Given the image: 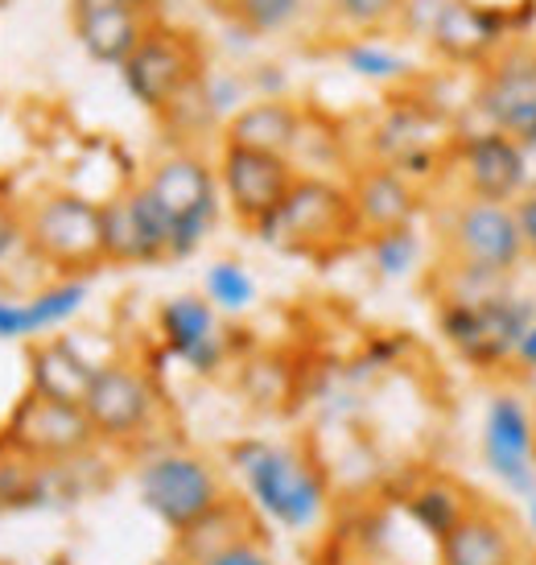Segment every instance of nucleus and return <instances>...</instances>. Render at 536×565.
Returning <instances> with one entry per match:
<instances>
[{"mask_svg":"<svg viewBox=\"0 0 536 565\" xmlns=\"http://www.w3.org/2000/svg\"><path fill=\"white\" fill-rule=\"evenodd\" d=\"M83 413L104 446H137L158 425L161 393L141 363L108 360L95 376Z\"/></svg>","mask_w":536,"mask_h":565,"instance_id":"9b49d317","label":"nucleus"},{"mask_svg":"<svg viewBox=\"0 0 536 565\" xmlns=\"http://www.w3.org/2000/svg\"><path fill=\"white\" fill-rule=\"evenodd\" d=\"M438 565H528L533 550L521 524L500 503L474 500V508L433 545Z\"/></svg>","mask_w":536,"mask_h":565,"instance_id":"a211bd4d","label":"nucleus"},{"mask_svg":"<svg viewBox=\"0 0 536 565\" xmlns=\"http://www.w3.org/2000/svg\"><path fill=\"white\" fill-rule=\"evenodd\" d=\"M528 565H536V553H533V557H528Z\"/></svg>","mask_w":536,"mask_h":565,"instance_id":"a19ab883","label":"nucleus"},{"mask_svg":"<svg viewBox=\"0 0 536 565\" xmlns=\"http://www.w3.org/2000/svg\"><path fill=\"white\" fill-rule=\"evenodd\" d=\"M111 4H149V0H75V9H111Z\"/></svg>","mask_w":536,"mask_h":565,"instance_id":"4c0bfd02","label":"nucleus"},{"mask_svg":"<svg viewBox=\"0 0 536 565\" xmlns=\"http://www.w3.org/2000/svg\"><path fill=\"white\" fill-rule=\"evenodd\" d=\"M516 223H521V239H524V260H536V186H528L516 199Z\"/></svg>","mask_w":536,"mask_h":565,"instance_id":"473e14b6","label":"nucleus"},{"mask_svg":"<svg viewBox=\"0 0 536 565\" xmlns=\"http://www.w3.org/2000/svg\"><path fill=\"white\" fill-rule=\"evenodd\" d=\"M479 458H483L491 483L500 487L507 500L521 503L524 495L536 491V413L512 380L504 388H495L483 405Z\"/></svg>","mask_w":536,"mask_h":565,"instance_id":"1a4fd4ad","label":"nucleus"},{"mask_svg":"<svg viewBox=\"0 0 536 565\" xmlns=\"http://www.w3.org/2000/svg\"><path fill=\"white\" fill-rule=\"evenodd\" d=\"M521 524H524V541H528V550L536 553V491L521 500Z\"/></svg>","mask_w":536,"mask_h":565,"instance_id":"c9c22d12","label":"nucleus"},{"mask_svg":"<svg viewBox=\"0 0 536 565\" xmlns=\"http://www.w3.org/2000/svg\"><path fill=\"white\" fill-rule=\"evenodd\" d=\"M521 372H536V318L528 322V330L516 343V355H512V376H521Z\"/></svg>","mask_w":536,"mask_h":565,"instance_id":"72a5a7b5","label":"nucleus"},{"mask_svg":"<svg viewBox=\"0 0 536 565\" xmlns=\"http://www.w3.org/2000/svg\"><path fill=\"white\" fill-rule=\"evenodd\" d=\"M474 111L483 128L504 132L524 153L536 149V42L533 38H507L504 46L479 66Z\"/></svg>","mask_w":536,"mask_h":565,"instance_id":"6e6552de","label":"nucleus"},{"mask_svg":"<svg viewBox=\"0 0 536 565\" xmlns=\"http://www.w3.org/2000/svg\"><path fill=\"white\" fill-rule=\"evenodd\" d=\"M158 334L165 351L186 363L190 372H199V376L219 372L223 363H227V351H232L223 315L203 294H178V298L161 301Z\"/></svg>","mask_w":536,"mask_h":565,"instance_id":"f3484780","label":"nucleus"},{"mask_svg":"<svg viewBox=\"0 0 536 565\" xmlns=\"http://www.w3.org/2000/svg\"><path fill=\"white\" fill-rule=\"evenodd\" d=\"M13 339H37L30 298H0V343Z\"/></svg>","mask_w":536,"mask_h":565,"instance_id":"7c9ffc66","label":"nucleus"},{"mask_svg":"<svg viewBox=\"0 0 536 565\" xmlns=\"http://www.w3.org/2000/svg\"><path fill=\"white\" fill-rule=\"evenodd\" d=\"M442 260L495 273V277H516V268L524 265L516 206L458 194V203H450L442 223Z\"/></svg>","mask_w":536,"mask_h":565,"instance_id":"9d476101","label":"nucleus"},{"mask_svg":"<svg viewBox=\"0 0 536 565\" xmlns=\"http://www.w3.org/2000/svg\"><path fill=\"white\" fill-rule=\"evenodd\" d=\"M343 66H347L351 75H360L367 83H384V87H393V83H405L412 75L409 58L393 50L388 42H376V38H360V42H347L343 46Z\"/></svg>","mask_w":536,"mask_h":565,"instance_id":"bb28decb","label":"nucleus"},{"mask_svg":"<svg viewBox=\"0 0 536 565\" xmlns=\"http://www.w3.org/2000/svg\"><path fill=\"white\" fill-rule=\"evenodd\" d=\"M137 495L144 512L178 536L199 524L211 508H219L227 500V487L211 458L182 446H158L144 450L137 462Z\"/></svg>","mask_w":536,"mask_h":565,"instance_id":"20e7f679","label":"nucleus"},{"mask_svg":"<svg viewBox=\"0 0 536 565\" xmlns=\"http://www.w3.org/2000/svg\"><path fill=\"white\" fill-rule=\"evenodd\" d=\"M25 248L63 277H87L104 265V206L79 190H50L21 215Z\"/></svg>","mask_w":536,"mask_h":565,"instance_id":"423d86ee","label":"nucleus"},{"mask_svg":"<svg viewBox=\"0 0 536 565\" xmlns=\"http://www.w3.org/2000/svg\"><path fill=\"white\" fill-rule=\"evenodd\" d=\"M244 536H256V512L244 500L227 495L219 508H211L199 524H190L186 533L174 536V553H182L186 562L203 565L206 557H215L219 550L236 545Z\"/></svg>","mask_w":536,"mask_h":565,"instance_id":"393cba45","label":"nucleus"},{"mask_svg":"<svg viewBox=\"0 0 536 565\" xmlns=\"http://www.w3.org/2000/svg\"><path fill=\"white\" fill-rule=\"evenodd\" d=\"M347 194L363 239L412 227V220L426 206V194H421V186L412 182L409 173L393 170V166H379V161H367L363 170L351 173Z\"/></svg>","mask_w":536,"mask_h":565,"instance_id":"6ab92c4d","label":"nucleus"},{"mask_svg":"<svg viewBox=\"0 0 536 565\" xmlns=\"http://www.w3.org/2000/svg\"><path fill=\"white\" fill-rule=\"evenodd\" d=\"M426 46L446 58V63H462V66H483L504 46L500 38V25L495 17L483 13L471 0H442L438 17L429 21L426 30Z\"/></svg>","mask_w":536,"mask_h":565,"instance_id":"4be33fe9","label":"nucleus"},{"mask_svg":"<svg viewBox=\"0 0 536 565\" xmlns=\"http://www.w3.org/2000/svg\"><path fill=\"white\" fill-rule=\"evenodd\" d=\"M454 137L458 132H450V125L426 104H393L372 132V149L379 166L417 178L433 173V166H446Z\"/></svg>","mask_w":536,"mask_h":565,"instance_id":"2eb2a0df","label":"nucleus"},{"mask_svg":"<svg viewBox=\"0 0 536 565\" xmlns=\"http://www.w3.org/2000/svg\"><path fill=\"white\" fill-rule=\"evenodd\" d=\"M219 9L236 21L239 30L265 38V33L289 30L298 21L301 0H219Z\"/></svg>","mask_w":536,"mask_h":565,"instance_id":"c85d7f7f","label":"nucleus"},{"mask_svg":"<svg viewBox=\"0 0 536 565\" xmlns=\"http://www.w3.org/2000/svg\"><path fill=\"white\" fill-rule=\"evenodd\" d=\"M141 190L153 199L161 220L170 227V260H186L203 248L211 227L219 223V178L190 149L165 153L144 173Z\"/></svg>","mask_w":536,"mask_h":565,"instance_id":"39448f33","label":"nucleus"},{"mask_svg":"<svg viewBox=\"0 0 536 565\" xmlns=\"http://www.w3.org/2000/svg\"><path fill=\"white\" fill-rule=\"evenodd\" d=\"M120 75H125V87L141 108L170 120L186 99L203 92L206 58L194 33L153 21L141 38V46L132 50V58L120 66Z\"/></svg>","mask_w":536,"mask_h":565,"instance_id":"0eeeda50","label":"nucleus"},{"mask_svg":"<svg viewBox=\"0 0 536 565\" xmlns=\"http://www.w3.org/2000/svg\"><path fill=\"white\" fill-rule=\"evenodd\" d=\"M367 260L376 268V277L384 281H400L409 277L417 260H421V239L412 227H400V232H384V236H367Z\"/></svg>","mask_w":536,"mask_h":565,"instance_id":"cd10ccee","label":"nucleus"},{"mask_svg":"<svg viewBox=\"0 0 536 565\" xmlns=\"http://www.w3.org/2000/svg\"><path fill=\"white\" fill-rule=\"evenodd\" d=\"M400 508H405L412 524L438 545L458 520L474 508V495L458 483V479H450V475H426V479H417V483L405 491Z\"/></svg>","mask_w":536,"mask_h":565,"instance_id":"b1692460","label":"nucleus"},{"mask_svg":"<svg viewBox=\"0 0 536 565\" xmlns=\"http://www.w3.org/2000/svg\"><path fill=\"white\" fill-rule=\"evenodd\" d=\"M0 446L30 462H75L92 446H99V438L83 408L25 393V401L13 408V417L4 425Z\"/></svg>","mask_w":536,"mask_h":565,"instance_id":"ddd939ff","label":"nucleus"},{"mask_svg":"<svg viewBox=\"0 0 536 565\" xmlns=\"http://www.w3.org/2000/svg\"><path fill=\"white\" fill-rule=\"evenodd\" d=\"M512 384L528 396V405H533V413H536V372H521V376H512Z\"/></svg>","mask_w":536,"mask_h":565,"instance_id":"e433bc0d","label":"nucleus"},{"mask_svg":"<svg viewBox=\"0 0 536 565\" xmlns=\"http://www.w3.org/2000/svg\"><path fill=\"white\" fill-rule=\"evenodd\" d=\"M99 367L104 363L92 360L75 339H66V334L42 339V343L30 347V393L58 401V405L83 408Z\"/></svg>","mask_w":536,"mask_h":565,"instance_id":"412c9836","label":"nucleus"},{"mask_svg":"<svg viewBox=\"0 0 536 565\" xmlns=\"http://www.w3.org/2000/svg\"><path fill=\"white\" fill-rule=\"evenodd\" d=\"M301 132H305V111L293 99L281 95H265L253 99L239 111L223 120V145H239V149H256V153H277L289 158L298 153Z\"/></svg>","mask_w":536,"mask_h":565,"instance_id":"aec40b11","label":"nucleus"},{"mask_svg":"<svg viewBox=\"0 0 536 565\" xmlns=\"http://www.w3.org/2000/svg\"><path fill=\"white\" fill-rule=\"evenodd\" d=\"M405 0H331L334 17L347 25L351 33H379L388 30L400 17Z\"/></svg>","mask_w":536,"mask_h":565,"instance_id":"c756f323","label":"nucleus"},{"mask_svg":"<svg viewBox=\"0 0 536 565\" xmlns=\"http://www.w3.org/2000/svg\"><path fill=\"white\" fill-rule=\"evenodd\" d=\"M268 248L310 260H334L360 239V223L351 211L347 186L318 173H298L289 199L277 206V215L256 232Z\"/></svg>","mask_w":536,"mask_h":565,"instance_id":"f03ea898","label":"nucleus"},{"mask_svg":"<svg viewBox=\"0 0 536 565\" xmlns=\"http://www.w3.org/2000/svg\"><path fill=\"white\" fill-rule=\"evenodd\" d=\"M75 38L79 46L104 66H125L141 46L153 17L144 4H111V9H75Z\"/></svg>","mask_w":536,"mask_h":565,"instance_id":"5701e85b","label":"nucleus"},{"mask_svg":"<svg viewBox=\"0 0 536 565\" xmlns=\"http://www.w3.org/2000/svg\"><path fill=\"white\" fill-rule=\"evenodd\" d=\"M215 178H219V190L236 223L256 236L277 215V206L289 199V190L298 182V166L289 158H277V153L223 145L219 161H215Z\"/></svg>","mask_w":536,"mask_h":565,"instance_id":"f8f14e48","label":"nucleus"},{"mask_svg":"<svg viewBox=\"0 0 536 565\" xmlns=\"http://www.w3.org/2000/svg\"><path fill=\"white\" fill-rule=\"evenodd\" d=\"M536 318V298L516 289L491 298H438V330L454 355L474 372H507L516 343Z\"/></svg>","mask_w":536,"mask_h":565,"instance_id":"7ed1b4c3","label":"nucleus"},{"mask_svg":"<svg viewBox=\"0 0 536 565\" xmlns=\"http://www.w3.org/2000/svg\"><path fill=\"white\" fill-rule=\"evenodd\" d=\"M13 512V500H9V487H4V475H0V516Z\"/></svg>","mask_w":536,"mask_h":565,"instance_id":"58836bf2","label":"nucleus"},{"mask_svg":"<svg viewBox=\"0 0 536 565\" xmlns=\"http://www.w3.org/2000/svg\"><path fill=\"white\" fill-rule=\"evenodd\" d=\"M99 206H104V265L137 268L170 260V227L141 182L111 194Z\"/></svg>","mask_w":536,"mask_h":565,"instance_id":"dca6fc26","label":"nucleus"},{"mask_svg":"<svg viewBox=\"0 0 536 565\" xmlns=\"http://www.w3.org/2000/svg\"><path fill=\"white\" fill-rule=\"evenodd\" d=\"M17 239H21V215L13 211L9 199H0V256L13 248Z\"/></svg>","mask_w":536,"mask_h":565,"instance_id":"f704fd0d","label":"nucleus"},{"mask_svg":"<svg viewBox=\"0 0 536 565\" xmlns=\"http://www.w3.org/2000/svg\"><path fill=\"white\" fill-rule=\"evenodd\" d=\"M446 166L458 178V194H467V199L516 203L528 190V153L491 128L458 132Z\"/></svg>","mask_w":536,"mask_h":565,"instance_id":"4468645a","label":"nucleus"},{"mask_svg":"<svg viewBox=\"0 0 536 565\" xmlns=\"http://www.w3.org/2000/svg\"><path fill=\"white\" fill-rule=\"evenodd\" d=\"M203 565H277V557H272V550L256 533L236 541V545H227V550H219L215 557H206Z\"/></svg>","mask_w":536,"mask_h":565,"instance_id":"2f4dec72","label":"nucleus"},{"mask_svg":"<svg viewBox=\"0 0 536 565\" xmlns=\"http://www.w3.org/2000/svg\"><path fill=\"white\" fill-rule=\"evenodd\" d=\"M203 298L219 310L223 318H236L244 310H253L260 289H256V277L239 260H215V265L203 273Z\"/></svg>","mask_w":536,"mask_h":565,"instance_id":"a878e982","label":"nucleus"},{"mask_svg":"<svg viewBox=\"0 0 536 565\" xmlns=\"http://www.w3.org/2000/svg\"><path fill=\"white\" fill-rule=\"evenodd\" d=\"M158 565H194V562H186V557H182V553H170V557H161Z\"/></svg>","mask_w":536,"mask_h":565,"instance_id":"ea45409f","label":"nucleus"},{"mask_svg":"<svg viewBox=\"0 0 536 565\" xmlns=\"http://www.w3.org/2000/svg\"><path fill=\"white\" fill-rule=\"evenodd\" d=\"M227 467L244 487V503L281 533L305 536L331 516V479L301 446L239 438L227 446Z\"/></svg>","mask_w":536,"mask_h":565,"instance_id":"f257e3e1","label":"nucleus"}]
</instances>
